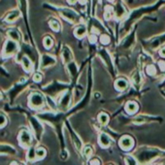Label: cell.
Masks as SVG:
<instances>
[{
	"mask_svg": "<svg viewBox=\"0 0 165 165\" xmlns=\"http://www.w3.org/2000/svg\"><path fill=\"white\" fill-rule=\"evenodd\" d=\"M41 80H42V76L40 75V74H35V75L33 76V81L35 82H41Z\"/></svg>",
	"mask_w": 165,
	"mask_h": 165,
	"instance_id": "obj_26",
	"label": "cell"
},
{
	"mask_svg": "<svg viewBox=\"0 0 165 165\" xmlns=\"http://www.w3.org/2000/svg\"><path fill=\"white\" fill-rule=\"evenodd\" d=\"M62 58L64 60V62H71L72 60V54H71V50L68 47L64 46L62 49Z\"/></svg>",
	"mask_w": 165,
	"mask_h": 165,
	"instance_id": "obj_10",
	"label": "cell"
},
{
	"mask_svg": "<svg viewBox=\"0 0 165 165\" xmlns=\"http://www.w3.org/2000/svg\"><path fill=\"white\" fill-rule=\"evenodd\" d=\"M116 87L119 90L125 89L127 87V82L123 79H119L116 82Z\"/></svg>",
	"mask_w": 165,
	"mask_h": 165,
	"instance_id": "obj_14",
	"label": "cell"
},
{
	"mask_svg": "<svg viewBox=\"0 0 165 165\" xmlns=\"http://www.w3.org/2000/svg\"><path fill=\"white\" fill-rule=\"evenodd\" d=\"M61 16H63L65 18H67L68 20H71V22H75L79 20V16L77 15V13H75L73 10L67 9V8H63V9L60 10Z\"/></svg>",
	"mask_w": 165,
	"mask_h": 165,
	"instance_id": "obj_4",
	"label": "cell"
},
{
	"mask_svg": "<svg viewBox=\"0 0 165 165\" xmlns=\"http://www.w3.org/2000/svg\"><path fill=\"white\" fill-rule=\"evenodd\" d=\"M119 146L123 149V150H130L133 146V140L132 138L129 136H124L122 137L121 141H119Z\"/></svg>",
	"mask_w": 165,
	"mask_h": 165,
	"instance_id": "obj_6",
	"label": "cell"
},
{
	"mask_svg": "<svg viewBox=\"0 0 165 165\" xmlns=\"http://www.w3.org/2000/svg\"><path fill=\"white\" fill-rule=\"evenodd\" d=\"M30 121H31V125H32V127H33L34 132L36 133V136H37V138H38V140H39V138H40V136H41L42 132H43V127H42V125L40 124V122L37 121L36 119L32 118L30 119Z\"/></svg>",
	"mask_w": 165,
	"mask_h": 165,
	"instance_id": "obj_7",
	"label": "cell"
},
{
	"mask_svg": "<svg viewBox=\"0 0 165 165\" xmlns=\"http://www.w3.org/2000/svg\"><path fill=\"white\" fill-rule=\"evenodd\" d=\"M69 104H70V93L69 92H67L66 94H64L62 96V98H61L60 100V108L63 110H66L68 107H69Z\"/></svg>",
	"mask_w": 165,
	"mask_h": 165,
	"instance_id": "obj_9",
	"label": "cell"
},
{
	"mask_svg": "<svg viewBox=\"0 0 165 165\" xmlns=\"http://www.w3.org/2000/svg\"><path fill=\"white\" fill-rule=\"evenodd\" d=\"M50 27H52V30H55V31H58L60 29V25L57 20H50Z\"/></svg>",
	"mask_w": 165,
	"mask_h": 165,
	"instance_id": "obj_17",
	"label": "cell"
},
{
	"mask_svg": "<svg viewBox=\"0 0 165 165\" xmlns=\"http://www.w3.org/2000/svg\"><path fill=\"white\" fill-rule=\"evenodd\" d=\"M18 140H20V143L22 147L25 148H28L31 146V143H32V138H31V135L27 130H22L20 134V137H18Z\"/></svg>",
	"mask_w": 165,
	"mask_h": 165,
	"instance_id": "obj_1",
	"label": "cell"
},
{
	"mask_svg": "<svg viewBox=\"0 0 165 165\" xmlns=\"http://www.w3.org/2000/svg\"><path fill=\"white\" fill-rule=\"evenodd\" d=\"M99 143L103 148H107L111 145V138L106 133H101L99 136Z\"/></svg>",
	"mask_w": 165,
	"mask_h": 165,
	"instance_id": "obj_8",
	"label": "cell"
},
{
	"mask_svg": "<svg viewBox=\"0 0 165 165\" xmlns=\"http://www.w3.org/2000/svg\"><path fill=\"white\" fill-rule=\"evenodd\" d=\"M124 161H125V163H127V164H132V163L136 164V161H135L131 156H126V158H124Z\"/></svg>",
	"mask_w": 165,
	"mask_h": 165,
	"instance_id": "obj_24",
	"label": "cell"
},
{
	"mask_svg": "<svg viewBox=\"0 0 165 165\" xmlns=\"http://www.w3.org/2000/svg\"><path fill=\"white\" fill-rule=\"evenodd\" d=\"M159 66L161 70H165V61H159Z\"/></svg>",
	"mask_w": 165,
	"mask_h": 165,
	"instance_id": "obj_28",
	"label": "cell"
},
{
	"mask_svg": "<svg viewBox=\"0 0 165 165\" xmlns=\"http://www.w3.org/2000/svg\"><path fill=\"white\" fill-rule=\"evenodd\" d=\"M18 16H20V12H18V11H13V12H11L9 15H8V17H7V22H15V20L18 18Z\"/></svg>",
	"mask_w": 165,
	"mask_h": 165,
	"instance_id": "obj_15",
	"label": "cell"
},
{
	"mask_svg": "<svg viewBox=\"0 0 165 165\" xmlns=\"http://www.w3.org/2000/svg\"><path fill=\"white\" fill-rule=\"evenodd\" d=\"M87 33V27L85 25H79L78 27L75 29V35L78 37V38H82Z\"/></svg>",
	"mask_w": 165,
	"mask_h": 165,
	"instance_id": "obj_13",
	"label": "cell"
},
{
	"mask_svg": "<svg viewBox=\"0 0 165 165\" xmlns=\"http://www.w3.org/2000/svg\"><path fill=\"white\" fill-rule=\"evenodd\" d=\"M52 43H54V42H52V40L50 37H46L44 40V45H45V47L48 48V49H50V48L52 46Z\"/></svg>",
	"mask_w": 165,
	"mask_h": 165,
	"instance_id": "obj_21",
	"label": "cell"
},
{
	"mask_svg": "<svg viewBox=\"0 0 165 165\" xmlns=\"http://www.w3.org/2000/svg\"><path fill=\"white\" fill-rule=\"evenodd\" d=\"M67 1H68V3H69V4H75L77 0H67Z\"/></svg>",
	"mask_w": 165,
	"mask_h": 165,
	"instance_id": "obj_31",
	"label": "cell"
},
{
	"mask_svg": "<svg viewBox=\"0 0 165 165\" xmlns=\"http://www.w3.org/2000/svg\"><path fill=\"white\" fill-rule=\"evenodd\" d=\"M36 158H43L45 155H46V150L43 148H39V149H37L36 150Z\"/></svg>",
	"mask_w": 165,
	"mask_h": 165,
	"instance_id": "obj_18",
	"label": "cell"
},
{
	"mask_svg": "<svg viewBox=\"0 0 165 165\" xmlns=\"http://www.w3.org/2000/svg\"><path fill=\"white\" fill-rule=\"evenodd\" d=\"M125 110L128 114L130 115H132V114H134L135 112L138 110V105L136 104L135 102H133V101H130L128 102L125 106Z\"/></svg>",
	"mask_w": 165,
	"mask_h": 165,
	"instance_id": "obj_11",
	"label": "cell"
},
{
	"mask_svg": "<svg viewBox=\"0 0 165 165\" xmlns=\"http://www.w3.org/2000/svg\"><path fill=\"white\" fill-rule=\"evenodd\" d=\"M8 35L12 40H14L16 42H20V34L17 30V29H10L8 31Z\"/></svg>",
	"mask_w": 165,
	"mask_h": 165,
	"instance_id": "obj_12",
	"label": "cell"
},
{
	"mask_svg": "<svg viewBox=\"0 0 165 165\" xmlns=\"http://www.w3.org/2000/svg\"><path fill=\"white\" fill-rule=\"evenodd\" d=\"M55 64V58L50 57L49 55H44L42 57V59H41V68H46V67H49L50 65H54Z\"/></svg>",
	"mask_w": 165,
	"mask_h": 165,
	"instance_id": "obj_5",
	"label": "cell"
},
{
	"mask_svg": "<svg viewBox=\"0 0 165 165\" xmlns=\"http://www.w3.org/2000/svg\"><path fill=\"white\" fill-rule=\"evenodd\" d=\"M82 154H84L86 158H89L92 154V149L90 147H86L84 149V151H82Z\"/></svg>",
	"mask_w": 165,
	"mask_h": 165,
	"instance_id": "obj_22",
	"label": "cell"
},
{
	"mask_svg": "<svg viewBox=\"0 0 165 165\" xmlns=\"http://www.w3.org/2000/svg\"><path fill=\"white\" fill-rule=\"evenodd\" d=\"M110 1H113V0H110Z\"/></svg>",
	"mask_w": 165,
	"mask_h": 165,
	"instance_id": "obj_32",
	"label": "cell"
},
{
	"mask_svg": "<svg viewBox=\"0 0 165 165\" xmlns=\"http://www.w3.org/2000/svg\"><path fill=\"white\" fill-rule=\"evenodd\" d=\"M90 163H94V164H100V160H98V159H92V160H90Z\"/></svg>",
	"mask_w": 165,
	"mask_h": 165,
	"instance_id": "obj_29",
	"label": "cell"
},
{
	"mask_svg": "<svg viewBox=\"0 0 165 165\" xmlns=\"http://www.w3.org/2000/svg\"><path fill=\"white\" fill-rule=\"evenodd\" d=\"M124 9H123V7H121V5H118L116 8V15L118 16V17H121V16H123L124 15Z\"/></svg>",
	"mask_w": 165,
	"mask_h": 165,
	"instance_id": "obj_20",
	"label": "cell"
},
{
	"mask_svg": "<svg viewBox=\"0 0 165 165\" xmlns=\"http://www.w3.org/2000/svg\"><path fill=\"white\" fill-rule=\"evenodd\" d=\"M44 104V98L42 96V94L35 92L30 96V106L34 109L42 107Z\"/></svg>",
	"mask_w": 165,
	"mask_h": 165,
	"instance_id": "obj_3",
	"label": "cell"
},
{
	"mask_svg": "<svg viewBox=\"0 0 165 165\" xmlns=\"http://www.w3.org/2000/svg\"><path fill=\"white\" fill-rule=\"evenodd\" d=\"M101 43L102 44H104V45H106V44H109V42H110V39L108 38V36H102L101 37Z\"/></svg>",
	"mask_w": 165,
	"mask_h": 165,
	"instance_id": "obj_25",
	"label": "cell"
},
{
	"mask_svg": "<svg viewBox=\"0 0 165 165\" xmlns=\"http://www.w3.org/2000/svg\"><path fill=\"white\" fill-rule=\"evenodd\" d=\"M98 119H99V122H100L101 124L105 125V124H107V122L109 121V117L106 115V114H100Z\"/></svg>",
	"mask_w": 165,
	"mask_h": 165,
	"instance_id": "obj_19",
	"label": "cell"
},
{
	"mask_svg": "<svg viewBox=\"0 0 165 165\" xmlns=\"http://www.w3.org/2000/svg\"><path fill=\"white\" fill-rule=\"evenodd\" d=\"M22 65H23V68H25L26 71H29L31 69V61L29 60V58L27 57H25V55L22 57Z\"/></svg>",
	"mask_w": 165,
	"mask_h": 165,
	"instance_id": "obj_16",
	"label": "cell"
},
{
	"mask_svg": "<svg viewBox=\"0 0 165 165\" xmlns=\"http://www.w3.org/2000/svg\"><path fill=\"white\" fill-rule=\"evenodd\" d=\"M17 50H18L17 42L14 41V40H8L6 44H5L3 54L6 57H10V55H14L15 52H17Z\"/></svg>",
	"mask_w": 165,
	"mask_h": 165,
	"instance_id": "obj_2",
	"label": "cell"
},
{
	"mask_svg": "<svg viewBox=\"0 0 165 165\" xmlns=\"http://www.w3.org/2000/svg\"><path fill=\"white\" fill-rule=\"evenodd\" d=\"M147 72L149 75H154L155 74V67L153 65H149L147 68Z\"/></svg>",
	"mask_w": 165,
	"mask_h": 165,
	"instance_id": "obj_23",
	"label": "cell"
},
{
	"mask_svg": "<svg viewBox=\"0 0 165 165\" xmlns=\"http://www.w3.org/2000/svg\"><path fill=\"white\" fill-rule=\"evenodd\" d=\"M1 127H3L4 125H5V122H6V119H5V117H4V115L3 114H2L1 115Z\"/></svg>",
	"mask_w": 165,
	"mask_h": 165,
	"instance_id": "obj_27",
	"label": "cell"
},
{
	"mask_svg": "<svg viewBox=\"0 0 165 165\" xmlns=\"http://www.w3.org/2000/svg\"><path fill=\"white\" fill-rule=\"evenodd\" d=\"M160 55H162V57H165V47L163 48V49H161V50H160Z\"/></svg>",
	"mask_w": 165,
	"mask_h": 165,
	"instance_id": "obj_30",
	"label": "cell"
}]
</instances>
